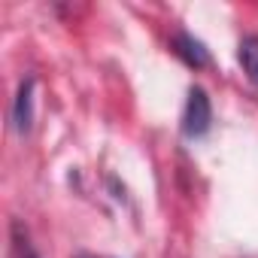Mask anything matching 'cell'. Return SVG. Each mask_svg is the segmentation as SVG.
<instances>
[{
  "mask_svg": "<svg viewBox=\"0 0 258 258\" xmlns=\"http://www.w3.org/2000/svg\"><path fill=\"white\" fill-rule=\"evenodd\" d=\"M210 124H213V103H210L204 88H191L185 109H182V134L198 140L210 131Z\"/></svg>",
  "mask_w": 258,
  "mask_h": 258,
  "instance_id": "cell-1",
  "label": "cell"
},
{
  "mask_svg": "<svg viewBox=\"0 0 258 258\" xmlns=\"http://www.w3.org/2000/svg\"><path fill=\"white\" fill-rule=\"evenodd\" d=\"M173 52H176L188 67H195V70H201V67L210 64V52H207V46H204L201 40H195L191 34H185V31H179V34L173 37Z\"/></svg>",
  "mask_w": 258,
  "mask_h": 258,
  "instance_id": "cell-2",
  "label": "cell"
},
{
  "mask_svg": "<svg viewBox=\"0 0 258 258\" xmlns=\"http://www.w3.org/2000/svg\"><path fill=\"white\" fill-rule=\"evenodd\" d=\"M31 121H34V79L28 76L19 85V94L13 103V124H16V131H28Z\"/></svg>",
  "mask_w": 258,
  "mask_h": 258,
  "instance_id": "cell-3",
  "label": "cell"
},
{
  "mask_svg": "<svg viewBox=\"0 0 258 258\" xmlns=\"http://www.w3.org/2000/svg\"><path fill=\"white\" fill-rule=\"evenodd\" d=\"M237 58H240V67H243V73L249 76V82L258 85V37H255V34H249V37L240 40Z\"/></svg>",
  "mask_w": 258,
  "mask_h": 258,
  "instance_id": "cell-4",
  "label": "cell"
},
{
  "mask_svg": "<svg viewBox=\"0 0 258 258\" xmlns=\"http://www.w3.org/2000/svg\"><path fill=\"white\" fill-rule=\"evenodd\" d=\"M16 252H19V258H40V255L31 249L28 237H22V228H19V225H16Z\"/></svg>",
  "mask_w": 258,
  "mask_h": 258,
  "instance_id": "cell-5",
  "label": "cell"
}]
</instances>
